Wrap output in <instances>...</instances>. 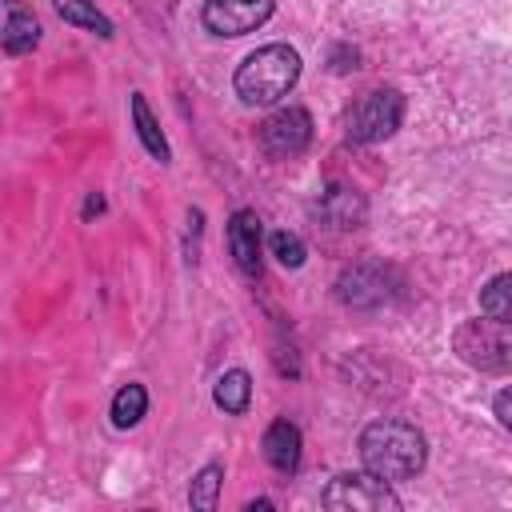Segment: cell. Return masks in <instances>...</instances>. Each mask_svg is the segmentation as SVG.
<instances>
[{"label": "cell", "mask_w": 512, "mask_h": 512, "mask_svg": "<svg viewBox=\"0 0 512 512\" xmlns=\"http://www.w3.org/2000/svg\"><path fill=\"white\" fill-rule=\"evenodd\" d=\"M0 44L8 52H32L40 44V20L20 0H0Z\"/></svg>", "instance_id": "9"}, {"label": "cell", "mask_w": 512, "mask_h": 512, "mask_svg": "<svg viewBox=\"0 0 512 512\" xmlns=\"http://www.w3.org/2000/svg\"><path fill=\"white\" fill-rule=\"evenodd\" d=\"M92 212H104V196H88V204H84V216H92Z\"/></svg>", "instance_id": "20"}, {"label": "cell", "mask_w": 512, "mask_h": 512, "mask_svg": "<svg viewBox=\"0 0 512 512\" xmlns=\"http://www.w3.org/2000/svg\"><path fill=\"white\" fill-rule=\"evenodd\" d=\"M340 300L352 304V308H376L388 300V288H384V268H352L340 276Z\"/></svg>", "instance_id": "10"}, {"label": "cell", "mask_w": 512, "mask_h": 512, "mask_svg": "<svg viewBox=\"0 0 512 512\" xmlns=\"http://www.w3.org/2000/svg\"><path fill=\"white\" fill-rule=\"evenodd\" d=\"M480 312L484 316H492V320H512V276L508 272H500L488 288H484V296H480Z\"/></svg>", "instance_id": "17"}, {"label": "cell", "mask_w": 512, "mask_h": 512, "mask_svg": "<svg viewBox=\"0 0 512 512\" xmlns=\"http://www.w3.org/2000/svg\"><path fill=\"white\" fill-rule=\"evenodd\" d=\"M132 120H136L140 144H144L160 164H168V160H172V148H168V140H164V132H160V124H156V116H152V108H148V100H144L140 92H132Z\"/></svg>", "instance_id": "13"}, {"label": "cell", "mask_w": 512, "mask_h": 512, "mask_svg": "<svg viewBox=\"0 0 512 512\" xmlns=\"http://www.w3.org/2000/svg\"><path fill=\"white\" fill-rule=\"evenodd\" d=\"M276 0H208L204 28L216 36H248L272 16Z\"/></svg>", "instance_id": "7"}, {"label": "cell", "mask_w": 512, "mask_h": 512, "mask_svg": "<svg viewBox=\"0 0 512 512\" xmlns=\"http://www.w3.org/2000/svg\"><path fill=\"white\" fill-rule=\"evenodd\" d=\"M456 352L464 364L480 372H508L512 364V336L504 320H468L456 328Z\"/></svg>", "instance_id": "3"}, {"label": "cell", "mask_w": 512, "mask_h": 512, "mask_svg": "<svg viewBox=\"0 0 512 512\" xmlns=\"http://www.w3.org/2000/svg\"><path fill=\"white\" fill-rule=\"evenodd\" d=\"M300 80V52L288 44H264L236 68V96L244 104H276Z\"/></svg>", "instance_id": "2"}, {"label": "cell", "mask_w": 512, "mask_h": 512, "mask_svg": "<svg viewBox=\"0 0 512 512\" xmlns=\"http://www.w3.org/2000/svg\"><path fill=\"white\" fill-rule=\"evenodd\" d=\"M496 420H500L504 428L512 424V416H508V392H500V396H496Z\"/></svg>", "instance_id": "19"}, {"label": "cell", "mask_w": 512, "mask_h": 512, "mask_svg": "<svg viewBox=\"0 0 512 512\" xmlns=\"http://www.w3.org/2000/svg\"><path fill=\"white\" fill-rule=\"evenodd\" d=\"M220 480H224V468L220 464H204L188 488V504L200 508V512H212L216 508V496H220Z\"/></svg>", "instance_id": "16"}, {"label": "cell", "mask_w": 512, "mask_h": 512, "mask_svg": "<svg viewBox=\"0 0 512 512\" xmlns=\"http://www.w3.org/2000/svg\"><path fill=\"white\" fill-rule=\"evenodd\" d=\"M320 504L336 508V512H400V500L388 488V480H380L372 472H344V476H336L320 492Z\"/></svg>", "instance_id": "4"}, {"label": "cell", "mask_w": 512, "mask_h": 512, "mask_svg": "<svg viewBox=\"0 0 512 512\" xmlns=\"http://www.w3.org/2000/svg\"><path fill=\"white\" fill-rule=\"evenodd\" d=\"M212 400H216V408H224L228 416H240V412L248 408V400H252V376H248L244 368L224 372V376L216 380Z\"/></svg>", "instance_id": "14"}, {"label": "cell", "mask_w": 512, "mask_h": 512, "mask_svg": "<svg viewBox=\"0 0 512 512\" xmlns=\"http://www.w3.org/2000/svg\"><path fill=\"white\" fill-rule=\"evenodd\" d=\"M308 140H312V116L304 108H296V104L272 112L260 124V144H264L268 156H280V160L300 156L308 148Z\"/></svg>", "instance_id": "6"}, {"label": "cell", "mask_w": 512, "mask_h": 512, "mask_svg": "<svg viewBox=\"0 0 512 512\" xmlns=\"http://www.w3.org/2000/svg\"><path fill=\"white\" fill-rule=\"evenodd\" d=\"M52 8H56V16L64 24H76L84 32H96L100 40H112V20L92 0H52Z\"/></svg>", "instance_id": "12"}, {"label": "cell", "mask_w": 512, "mask_h": 512, "mask_svg": "<svg viewBox=\"0 0 512 512\" xmlns=\"http://www.w3.org/2000/svg\"><path fill=\"white\" fill-rule=\"evenodd\" d=\"M228 248L244 276H260V216L240 208L228 220Z\"/></svg>", "instance_id": "8"}, {"label": "cell", "mask_w": 512, "mask_h": 512, "mask_svg": "<svg viewBox=\"0 0 512 512\" xmlns=\"http://www.w3.org/2000/svg\"><path fill=\"white\" fill-rule=\"evenodd\" d=\"M264 460L276 472H296L300 464V428L292 420H272L264 432Z\"/></svg>", "instance_id": "11"}, {"label": "cell", "mask_w": 512, "mask_h": 512, "mask_svg": "<svg viewBox=\"0 0 512 512\" xmlns=\"http://www.w3.org/2000/svg\"><path fill=\"white\" fill-rule=\"evenodd\" d=\"M268 248H272V256H276L284 268H300L304 256H308V248H304V240H300L296 232H272Z\"/></svg>", "instance_id": "18"}, {"label": "cell", "mask_w": 512, "mask_h": 512, "mask_svg": "<svg viewBox=\"0 0 512 512\" xmlns=\"http://www.w3.org/2000/svg\"><path fill=\"white\" fill-rule=\"evenodd\" d=\"M360 460L380 480H408L424 468V436L404 420H376L360 432Z\"/></svg>", "instance_id": "1"}, {"label": "cell", "mask_w": 512, "mask_h": 512, "mask_svg": "<svg viewBox=\"0 0 512 512\" xmlns=\"http://www.w3.org/2000/svg\"><path fill=\"white\" fill-rule=\"evenodd\" d=\"M404 120V96L396 88H376L364 92L352 108H348V140L356 144H376L388 140Z\"/></svg>", "instance_id": "5"}, {"label": "cell", "mask_w": 512, "mask_h": 512, "mask_svg": "<svg viewBox=\"0 0 512 512\" xmlns=\"http://www.w3.org/2000/svg\"><path fill=\"white\" fill-rule=\"evenodd\" d=\"M144 412H148V392H144L140 384H124V388L112 396V424H116V428L140 424Z\"/></svg>", "instance_id": "15"}]
</instances>
